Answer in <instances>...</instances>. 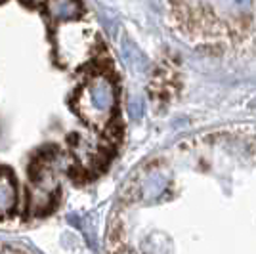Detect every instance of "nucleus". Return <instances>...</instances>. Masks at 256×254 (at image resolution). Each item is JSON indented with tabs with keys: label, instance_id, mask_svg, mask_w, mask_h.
<instances>
[{
	"label": "nucleus",
	"instance_id": "f257e3e1",
	"mask_svg": "<svg viewBox=\"0 0 256 254\" xmlns=\"http://www.w3.org/2000/svg\"><path fill=\"white\" fill-rule=\"evenodd\" d=\"M82 94H84L82 98H78L80 115L86 116L92 124H98V126L104 124L117 102L113 82L107 76H94L84 86Z\"/></svg>",
	"mask_w": 256,
	"mask_h": 254
},
{
	"label": "nucleus",
	"instance_id": "7ed1b4c3",
	"mask_svg": "<svg viewBox=\"0 0 256 254\" xmlns=\"http://www.w3.org/2000/svg\"><path fill=\"white\" fill-rule=\"evenodd\" d=\"M16 206V184L8 172L0 174V218L10 214Z\"/></svg>",
	"mask_w": 256,
	"mask_h": 254
},
{
	"label": "nucleus",
	"instance_id": "f03ea898",
	"mask_svg": "<svg viewBox=\"0 0 256 254\" xmlns=\"http://www.w3.org/2000/svg\"><path fill=\"white\" fill-rule=\"evenodd\" d=\"M46 12L52 20L67 22V20H75L80 14V4L76 0H48Z\"/></svg>",
	"mask_w": 256,
	"mask_h": 254
},
{
	"label": "nucleus",
	"instance_id": "20e7f679",
	"mask_svg": "<svg viewBox=\"0 0 256 254\" xmlns=\"http://www.w3.org/2000/svg\"><path fill=\"white\" fill-rule=\"evenodd\" d=\"M122 58H124V62H126L130 67H134V69H138V71L148 69V65H150L148 60H146V56L140 52L132 42H128V40L122 42Z\"/></svg>",
	"mask_w": 256,
	"mask_h": 254
},
{
	"label": "nucleus",
	"instance_id": "39448f33",
	"mask_svg": "<svg viewBox=\"0 0 256 254\" xmlns=\"http://www.w3.org/2000/svg\"><path fill=\"white\" fill-rule=\"evenodd\" d=\"M226 4L237 16H248L252 10V0H226Z\"/></svg>",
	"mask_w": 256,
	"mask_h": 254
},
{
	"label": "nucleus",
	"instance_id": "423d86ee",
	"mask_svg": "<svg viewBox=\"0 0 256 254\" xmlns=\"http://www.w3.org/2000/svg\"><path fill=\"white\" fill-rule=\"evenodd\" d=\"M128 113H130L132 118H140L142 113H144V102H142L140 98L130 100V104H128Z\"/></svg>",
	"mask_w": 256,
	"mask_h": 254
}]
</instances>
